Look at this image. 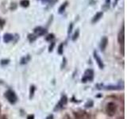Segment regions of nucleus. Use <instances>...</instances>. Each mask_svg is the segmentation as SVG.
Instances as JSON below:
<instances>
[{"label": "nucleus", "instance_id": "obj_1", "mask_svg": "<svg viewBox=\"0 0 127 119\" xmlns=\"http://www.w3.org/2000/svg\"><path fill=\"white\" fill-rule=\"evenodd\" d=\"M5 97L8 100L9 102H11V104H14L16 102L18 101V97L14 91H13L12 90H8L5 93Z\"/></svg>", "mask_w": 127, "mask_h": 119}, {"label": "nucleus", "instance_id": "obj_2", "mask_svg": "<svg viewBox=\"0 0 127 119\" xmlns=\"http://www.w3.org/2000/svg\"><path fill=\"white\" fill-rule=\"evenodd\" d=\"M93 78H94V71L92 69H87L85 71L84 76L82 78V82L86 83L88 81H91V80H93Z\"/></svg>", "mask_w": 127, "mask_h": 119}, {"label": "nucleus", "instance_id": "obj_3", "mask_svg": "<svg viewBox=\"0 0 127 119\" xmlns=\"http://www.w3.org/2000/svg\"><path fill=\"white\" fill-rule=\"evenodd\" d=\"M106 113L109 116H113L114 115V114L116 113L117 111V106L114 102H109L107 105H106Z\"/></svg>", "mask_w": 127, "mask_h": 119}, {"label": "nucleus", "instance_id": "obj_4", "mask_svg": "<svg viewBox=\"0 0 127 119\" xmlns=\"http://www.w3.org/2000/svg\"><path fill=\"white\" fill-rule=\"evenodd\" d=\"M67 102H68V98H67V97L65 95H64L63 97L60 98V102L56 106V107H55V109H54V110L56 111V110H61V109L64 108V106L67 104Z\"/></svg>", "mask_w": 127, "mask_h": 119}, {"label": "nucleus", "instance_id": "obj_5", "mask_svg": "<svg viewBox=\"0 0 127 119\" xmlns=\"http://www.w3.org/2000/svg\"><path fill=\"white\" fill-rule=\"evenodd\" d=\"M94 58H95V60H96V62L98 64V67H99V68L103 69V67H104L103 63V60H102V59L99 57V56L98 55V53H97L96 51H94Z\"/></svg>", "mask_w": 127, "mask_h": 119}, {"label": "nucleus", "instance_id": "obj_6", "mask_svg": "<svg viewBox=\"0 0 127 119\" xmlns=\"http://www.w3.org/2000/svg\"><path fill=\"white\" fill-rule=\"evenodd\" d=\"M34 33H36L37 36H43V35H44L47 33V30L41 26H38L34 29Z\"/></svg>", "mask_w": 127, "mask_h": 119}, {"label": "nucleus", "instance_id": "obj_7", "mask_svg": "<svg viewBox=\"0 0 127 119\" xmlns=\"http://www.w3.org/2000/svg\"><path fill=\"white\" fill-rule=\"evenodd\" d=\"M124 36H125V34H124V25H123L122 30H121L118 33V37H117L118 42L120 44H122V45H124V41H125V37Z\"/></svg>", "mask_w": 127, "mask_h": 119}, {"label": "nucleus", "instance_id": "obj_8", "mask_svg": "<svg viewBox=\"0 0 127 119\" xmlns=\"http://www.w3.org/2000/svg\"><path fill=\"white\" fill-rule=\"evenodd\" d=\"M107 43H108V39L106 37H103L101 40V43H100V49L102 51H104L106 49V48L107 46Z\"/></svg>", "mask_w": 127, "mask_h": 119}, {"label": "nucleus", "instance_id": "obj_9", "mask_svg": "<svg viewBox=\"0 0 127 119\" xmlns=\"http://www.w3.org/2000/svg\"><path fill=\"white\" fill-rule=\"evenodd\" d=\"M14 39V36L11 33H5L4 36H3V41L5 43H8L10 41H11Z\"/></svg>", "mask_w": 127, "mask_h": 119}, {"label": "nucleus", "instance_id": "obj_10", "mask_svg": "<svg viewBox=\"0 0 127 119\" xmlns=\"http://www.w3.org/2000/svg\"><path fill=\"white\" fill-rule=\"evenodd\" d=\"M103 12H98L96 14H95L94 16V18H92V23H95V22H97L98 20H100L101 18L103 17Z\"/></svg>", "mask_w": 127, "mask_h": 119}, {"label": "nucleus", "instance_id": "obj_11", "mask_svg": "<svg viewBox=\"0 0 127 119\" xmlns=\"http://www.w3.org/2000/svg\"><path fill=\"white\" fill-rule=\"evenodd\" d=\"M68 2H64L63 3V4L60 6V8H59V14H63L64 12V11H65V8L67 7V6H68Z\"/></svg>", "mask_w": 127, "mask_h": 119}, {"label": "nucleus", "instance_id": "obj_12", "mask_svg": "<svg viewBox=\"0 0 127 119\" xmlns=\"http://www.w3.org/2000/svg\"><path fill=\"white\" fill-rule=\"evenodd\" d=\"M103 87H101L103 89H106V90H120L122 88L121 86H106V87H104L103 86Z\"/></svg>", "mask_w": 127, "mask_h": 119}, {"label": "nucleus", "instance_id": "obj_13", "mask_svg": "<svg viewBox=\"0 0 127 119\" xmlns=\"http://www.w3.org/2000/svg\"><path fill=\"white\" fill-rule=\"evenodd\" d=\"M20 5L22 7H28L30 6V1L29 0H21L20 2Z\"/></svg>", "mask_w": 127, "mask_h": 119}, {"label": "nucleus", "instance_id": "obj_14", "mask_svg": "<svg viewBox=\"0 0 127 119\" xmlns=\"http://www.w3.org/2000/svg\"><path fill=\"white\" fill-rule=\"evenodd\" d=\"M30 60V55H28V56H25V57H22L21 60V64H26Z\"/></svg>", "mask_w": 127, "mask_h": 119}, {"label": "nucleus", "instance_id": "obj_15", "mask_svg": "<svg viewBox=\"0 0 127 119\" xmlns=\"http://www.w3.org/2000/svg\"><path fill=\"white\" fill-rule=\"evenodd\" d=\"M57 51H58V53L60 54V55H62L63 54V53H64V44H63V43H61L59 45Z\"/></svg>", "mask_w": 127, "mask_h": 119}, {"label": "nucleus", "instance_id": "obj_16", "mask_svg": "<svg viewBox=\"0 0 127 119\" xmlns=\"http://www.w3.org/2000/svg\"><path fill=\"white\" fill-rule=\"evenodd\" d=\"M79 30H76V31L75 32V33L74 35H73V37H72V41H76V39L79 37Z\"/></svg>", "mask_w": 127, "mask_h": 119}, {"label": "nucleus", "instance_id": "obj_17", "mask_svg": "<svg viewBox=\"0 0 127 119\" xmlns=\"http://www.w3.org/2000/svg\"><path fill=\"white\" fill-rule=\"evenodd\" d=\"M28 37H29V39H30V42H33V41L36 40V38H37V37L35 36V35H33V34H29Z\"/></svg>", "mask_w": 127, "mask_h": 119}, {"label": "nucleus", "instance_id": "obj_18", "mask_svg": "<svg viewBox=\"0 0 127 119\" xmlns=\"http://www.w3.org/2000/svg\"><path fill=\"white\" fill-rule=\"evenodd\" d=\"M53 38H54V34L51 33V34H49V35H48V36L46 37L45 40H46V41H50L51 40H53Z\"/></svg>", "mask_w": 127, "mask_h": 119}, {"label": "nucleus", "instance_id": "obj_19", "mask_svg": "<svg viewBox=\"0 0 127 119\" xmlns=\"http://www.w3.org/2000/svg\"><path fill=\"white\" fill-rule=\"evenodd\" d=\"M34 91H35V87H34L33 86H31V88H30V98L33 96Z\"/></svg>", "mask_w": 127, "mask_h": 119}, {"label": "nucleus", "instance_id": "obj_20", "mask_svg": "<svg viewBox=\"0 0 127 119\" xmlns=\"http://www.w3.org/2000/svg\"><path fill=\"white\" fill-rule=\"evenodd\" d=\"M92 106H93V102L92 101H89V102H87V103L85 104V107H87V108H88V107H91Z\"/></svg>", "mask_w": 127, "mask_h": 119}, {"label": "nucleus", "instance_id": "obj_21", "mask_svg": "<svg viewBox=\"0 0 127 119\" xmlns=\"http://www.w3.org/2000/svg\"><path fill=\"white\" fill-rule=\"evenodd\" d=\"M72 28H73V24H72V23H70L69 27H68V34L72 33Z\"/></svg>", "mask_w": 127, "mask_h": 119}, {"label": "nucleus", "instance_id": "obj_22", "mask_svg": "<svg viewBox=\"0 0 127 119\" xmlns=\"http://www.w3.org/2000/svg\"><path fill=\"white\" fill-rule=\"evenodd\" d=\"M9 60H1V64H2V65H4V64H7L9 63Z\"/></svg>", "mask_w": 127, "mask_h": 119}, {"label": "nucleus", "instance_id": "obj_23", "mask_svg": "<svg viewBox=\"0 0 127 119\" xmlns=\"http://www.w3.org/2000/svg\"><path fill=\"white\" fill-rule=\"evenodd\" d=\"M54 45H55V42H52V43H51V45L49 46V52H52V51H53Z\"/></svg>", "mask_w": 127, "mask_h": 119}, {"label": "nucleus", "instance_id": "obj_24", "mask_svg": "<svg viewBox=\"0 0 127 119\" xmlns=\"http://www.w3.org/2000/svg\"><path fill=\"white\" fill-rule=\"evenodd\" d=\"M4 23H5V22L3 20H2V19H0V27H2Z\"/></svg>", "mask_w": 127, "mask_h": 119}, {"label": "nucleus", "instance_id": "obj_25", "mask_svg": "<svg viewBox=\"0 0 127 119\" xmlns=\"http://www.w3.org/2000/svg\"><path fill=\"white\" fill-rule=\"evenodd\" d=\"M45 119H53V114H50V115H49V116H48Z\"/></svg>", "mask_w": 127, "mask_h": 119}, {"label": "nucleus", "instance_id": "obj_26", "mask_svg": "<svg viewBox=\"0 0 127 119\" xmlns=\"http://www.w3.org/2000/svg\"><path fill=\"white\" fill-rule=\"evenodd\" d=\"M27 119H34V116L33 115H29V116L27 117Z\"/></svg>", "mask_w": 127, "mask_h": 119}, {"label": "nucleus", "instance_id": "obj_27", "mask_svg": "<svg viewBox=\"0 0 127 119\" xmlns=\"http://www.w3.org/2000/svg\"><path fill=\"white\" fill-rule=\"evenodd\" d=\"M119 0H114V6H115L116 5H117V2H118Z\"/></svg>", "mask_w": 127, "mask_h": 119}, {"label": "nucleus", "instance_id": "obj_28", "mask_svg": "<svg viewBox=\"0 0 127 119\" xmlns=\"http://www.w3.org/2000/svg\"><path fill=\"white\" fill-rule=\"evenodd\" d=\"M110 0H106V2L108 3V4H109V3H110Z\"/></svg>", "mask_w": 127, "mask_h": 119}]
</instances>
